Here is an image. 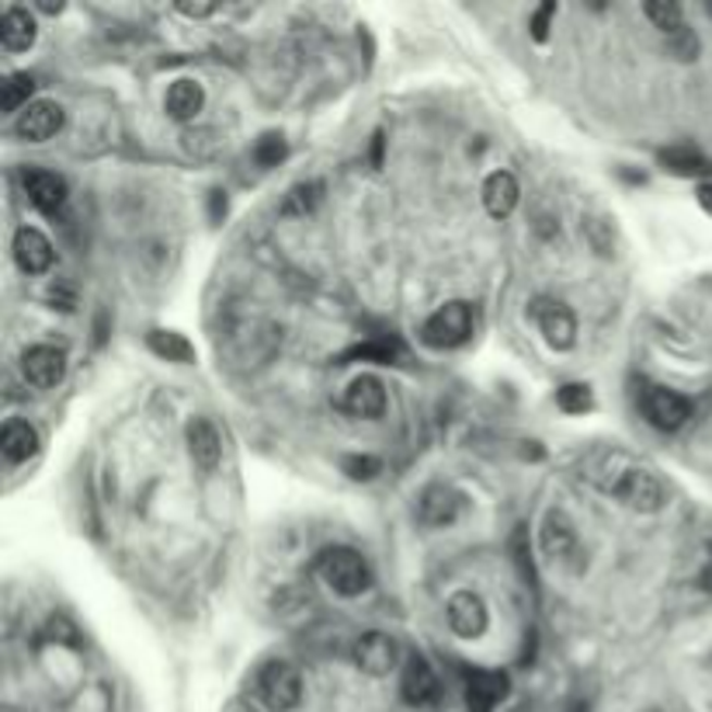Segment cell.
<instances>
[{"mask_svg": "<svg viewBox=\"0 0 712 712\" xmlns=\"http://www.w3.org/2000/svg\"><path fill=\"white\" fill-rule=\"evenodd\" d=\"M316 574L334 595H341V598H359L362 591L372 587V570L359 549H351V546L324 549L316 560Z\"/></svg>", "mask_w": 712, "mask_h": 712, "instance_id": "obj_1", "label": "cell"}, {"mask_svg": "<svg viewBox=\"0 0 712 712\" xmlns=\"http://www.w3.org/2000/svg\"><path fill=\"white\" fill-rule=\"evenodd\" d=\"M470 337H473V310H470V302H459V299L445 302V307L427 316L421 327V341L435 351L459 348V345H466Z\"/></svg>", "mask_w": 712, "mask_h": 712, "instance_id": "obj_2", "label": "cell"}, {"mask_svg": "<svg viewBox=\"0 0 712 712\" xmlns=\"http://www.w3.org/2000/svg\"><path fill=\"white\" fill-rule=\"evenodd\" d=\"M601 490H609L612 497H619L622 504L633 508V511H644L653 514L664 508V487L650 470H639V466H626V470H615V476L604 484Z\"/></svg>", "mask_w": 712, "mask_h": 712, "instance_id": "obj_3", "label": "cell"}, {"mask_svg": "<svg viewBox=\"0 0 712 712\" xmlns=\"http://www.w3.org/2000/svg\"><path fill=\"white\" fill-rule=\"evenodd\" d=\"M539 546H542V557L553 566L570 570V574H580V570H584L577 528L570 525V519H566L563 511H549L546 514L542 532H539Z\"/></svg>", "mask_w": 712, "mask_h": 712, "instance_id": "obj_4", "label": "cell"}, {"mask_svg": "<svg viewBox=\"0 0 712 712\" xmlns=\"http://www.w3.org/2000/svg\"><path fill=\"white\" fill-rule=\"evenodd\" d=\"M258 688H261V699L268 709L275 712H289L299 705L302 699V678H299V671L292 664H285V661H275L261 671V678H258Z\"/></svg>", "mask_w": 712, "mask_h": 712, "instance_id": "obj_5", "label": "cell"}, {"mask_svg": "<svg viewBox=\"0 0 712 712\" xmlns=\"http://www.w3.org/2000/svg\"><path fill=\"white\" fill-rule=\"evenodd\" d=\"M536 320H539V330L546 334L549 348H557V351L574 348L577 320H574V313H570V307H563V302H557V299H539Z\"/></svg>", "mask_w": 712, "mask_h": 712, "instance_id": "obj_6", "label": "cell"}, {"mask_svg": "<svg viewBox=\"0 0 712 712\" xmlns=\"http://www.w3.org/2000/svg\"><path fill=\"white\" fill-rule=\"evenodd\" d=\"M400 696L407 705L414 709H427L438 702V678L432 664L424 661V657H411V661L403 664V674H400Z\"/></svg>", "mask_w": 712, "mask_h": 712, "instance_id": "obj_7", "label": "cell"}, {"mask_svg": "<svg viewBox=\"0 0 712 712\" xmlns=\"http://www.w3.org/2000/svg\"><path fill=\"white\" fill-rule=\"evenodd\" d=\"M644 407H647L650 424L661 427V432H678L691 417V403L682 394H674V389H664V386H653Z\"/></svg>", "mask_w": 712, "mask_h": 712, "instance_id": "obj_8", "label": "cell"}, {"mask_svg": "<svg viewBox=\"0 0 712 712\" xmlns=\"http://www.w3.org/2000/svg\"><path fill=\"white\" fill-rule=\"evenodd\" d=\"M445 615H449L452 633H459L462 639H476L487 633V604L476 591H455Z\"/></svg>", "mask_w": 712, "mask_h": 712, "instance_id": "obj_9", "label": "cell"}, {"mask_svg": "<svg viewBox=\"0 0 712 712\" xmlns=\"http://www.w3.org/2000/svg\"><path fill=\"white\" fill-rule=\"evenodd\" d=\"M60 129H63V109H60V104H52V101H32L14 122V133L22 139H28V142H46Z\"/></svg>", "mask_w": 712, "mask_h": 712, "instance_id": "obj_10", "label": "cell"}, {"mask_svg": "<svg viewBox=\"0 0 712 712\" xmlns=\"http://www.w3.org/2000/svg\"><path fill=\"white\" fill-rule=\"evenodd\" d=\"M22 185H25V195H28V202L35 209H42V212H57L63 209L66 202V182L60 174H52V171H42V167H28L22 174Z\"/></svg>", "mask_w": 712, "mask_h": 712, "instance_id": "obj_11", "label": "cell"}, {"mask_svg": "<svg viewBox=\"0 0 712 712\" xmlns=\"http://www.w3.org/2000/svg\"><path fill=\"white\" fill-rule=\"evenodd\" d=\"M354 664L365 674L383 678V674L397 667V644L386 633H365L359 636V644H354Z\"/></svg>", "mask_w": 712, "mask_h": 712, "instance_id": "obj_12", "label": "cell"}, {"mask_svg": "<svg viewBox=\"0 0 712 712\" xmlns=\"http://www.w3.org/2000/svg\"><path fill=\"white\" fill-rule=\"evenodd\" d=\"M22 369H25V379H28L32 386L49 389V386H57V383L63 379L66 359H63V351H60V348H52V345H35V348L25 351Z\"/></svg>", "mask_w": 712, "mask_h": 712, "instance_id": "obj_13", "label": "cell"}, {"mask_svg": "<svg viewBox=\"0 0 712 712\" xmlns=\"http://www.w3.org/2000/svg\"><path fill=\"white\" fill-rule=\"evenodd\" d=\"M14 261L25 275H42L52 264V243L35 226H22L14 237Z\"/></svg>", "mask_w": 712, "mask_h": 712, "instance_id": "obj_14", "label": "cell"}, {"mask_svg": "<svg viewBox=\"0 0 712 712\" xmlns=\"http://www.w3.org/2000/svg\"><path fill=\"white\" fill-rule=\"evenodd\" d=\"M188 452H191V462L199 470L212 473L220 466V459H223V441H220V432L212 427L205 417H195L188 424Z\"/></svg>", "mask_w": 712, "mask_h": 712, "instance_id": "obj_15", "label": "cell"}, {"mask_svg": "<svg viewBox=\"0 0 712 712\" xmlns=\"http://www.w3.org/2000/svg\"><path fill=\"white\" fill-rule=\"evenodd\" d=\"M417 511H421V522L424 525H452L459 519V511H462V497L452 487L432 484L421 494Z\"/></svg>", "mask_w": 712, "mask_h": 712, "instance_id": "obj_16", "label": "cell"}, {"mask_svg": "<svg viewBox=\"0 0 712 712\" xmlns=\"http://www.w3.org/2000/svg\"><path fill=\"white\" fill-rule=\"evenodd\" d=\"M345 407L354 417H379L386 411V389L376 376H359L351 379L348 394H345Z\"/></svg>", "mask_w": 712, "mask_h": 712, "instance_id": "obj_17", "label": "cell"}, {"mask_svg": "<svg viewBox=\"0 0 712 712\" xmlns=\"http://www.w3.org/2000/svg\"><path fill=\"white\" fill-rule=\"evenodd\" d=\"M519 182H514V174L508 171H494L487 182H484V205L494 220H508L514 205H519Z\"/></svg>", "mask_w": 712, "mask_h": 712, "instance_id": "obj_18", "label": "cell"}, {"mask_svg": "<svg viewBox=\"0 0 712 712\" xmlns=\"http://www.w3.org/2000/svg\"><path fill=\"white\" fill-rule=\"evenodd\" d=\"M508 696V678L494 671H476L466 682V705L470 712H490L497 702Z\"/></svg>", "mask_w": 712, "mask_h": 712, "instance_id": "obj_19", "label": "cell"}, {"mask_svg": "<svg viewBox=\"0 0 712 712\" xmlns=\"http://www.w3.org/2000/svg\"><path fill=\"white\" fill-rule=\"evenodd\" d=\"M202 104H205V91H202L199 80H174L167 98H164L167 115L177 118V122H191L195 115L202 112Z\"/></svg>", "mask_w": 712, "mask_h": 712, "instance_id": "obj_20", "label": "cell"}, {"mask_svg": "<svg viewBox=\"0 0 712 712\" xmlns=\"http://www.w3.org/2000/svg\"><path fill=\"white\" fill-rule=\"evenodd\" d=\"M35 17L25 8H8L4 17H0V42H4L8 52H22L35 42Z\"/></svg>", "mask_w": 712, "mask_h": 712, "instance_id": "obj_21", "label": "cell"}, {"mask_svg": "<svg viewBox=\"0 0 712 712\" xmlns=\"http://www.w3.org/2000/svg\"><path fill=\"white\" fill-rule=\"evenodd\" d=\"M657 160H661L664 171L678 174V177H702L712 171V160L696 147H667L657 153Z\"/></svg>", "mask_w": 712, "mask_h": 712, "instance_id": "obj_22", "label": "cell"}, {"mask_svg": "<svg viewBox=\"0 0 712 712\" xmlns=\"http://www.w3.org/2000/svg\"><path fill=\"white\" fill-rule=\"evenodd\" d=\"M39 449V435L28 421H8L4 432H0V452H4L8 462H25L28 455H35Z\"/></svg>", "mask_w": 712, "mask_h": 712, "instance_id": "obj_23", "label": "cell"}, {"mask_svg": "<svg viewBox=\"0 0 712 712\" xmlns=\"http://www.w3.org/2000/svg\"><path fill=\"white\" fill-rule=\"evenodd\" d=\"M147 345L153 354H160V359H167V362H177V365H188L195 362V348L188 345V337L185 334H174V330H153L147 337Z\"/></svg>", "mask_w": 712, "mask_h": 712, "instance_id": "obj_24", "label": "cell"}, {"mask_svg": "<svg viewBox=\"0 0 712 712\" xmlns=\"http://www.w3.org/2000/svg\"><path fill=\"white\" fill-rule=\"evenodd\" d=\"M320 199H324V185H320V182H299L282 199V216H307V212L316 209Z\"/></svg>", "mask_w": 712, "mask_h": 712, "instance_id": "obj_25", "label": "cell"}, {"mask_svg": "<svg viewBox=\"0 0 712 712\" xmlns=\"http://www.w3.org/2000/svg\"><path fill=\"white\" fill-rule=\"evenodd\" d=\"M35 91V80L28 74H11L4 84H0V104H4V112H25L28 109V98Z\"/></svg>", "mask_w": 712, "mask_h": 712, "instance_id": "obj_26", "label": "cell"}, {"mask_svg": "<svg viewBox=\"0 0 712 712\" xmlns=\"http://www.w3.org/2000/svg\"><path fill=\"white\" fill-rule=\"evenodd\" d=\"M400 348L394 341H365V345H354L341 354V365L348 362H379V365H389L397 362Z\"/></svg>", "mask_w": 712, "mask_h": 712, "instance_id": "obj_27", "label": "cell"}, {"mask_svg": "<svg viewBox=\"0 0 712 712\" xmlns=\"http://www.w3.org/2000/svg\"><path fill=\"white\" fill-rule=\"evenodd\" d=\"M644 14L650 17V22L661 28L664 35L671 32H678L685 25V11L678 4H671V0H650V4L644 8Z\"/></svg>", "mask_w": 712, "mask_h": 712, "instance_id": "obj_28", "label": "cell"}, {"mask_svg": "<svg viewBox=\"0 0 712 712\" xmlns=\"http://www.w3.org/2000/svg\"><path fill=\"white\" fill-rule=\"evenodd\" d=\"M557 407L563 414H584V411H591V407H595V397L584 383H566V386L557 389Z\"/></svg>", "mask_w": 712, "mask_h": 712, "instance_id": "obj_29", "label": "cell"}, {"mask_svg": "<svg viewBox=\"0 0 712 712\" xmlns=\"http://www.w3.org/2000/svg\"><path fill=\"white\" fill-rule=\"evenodd\" d=\"M667 52H671L674 60H682V63L699 60V35L691 32L688 25H682L678 32L667 35Z\"/></svg>", "mask_w": 712, "mask_h": 712, "instance_id": "obj_30", "label": "cell"}, {"mask_svg": "<svg viewBox=\"0 0 712 712\" xmlns=\"http://www.w3.org/2000/svg\"><path fill=\"white\" fill-rule=\"evenodd\" d=\"M254 160L261 167H278L285 160V139L282 133H264L258 142H254Z\"/></svg>", "mask_w": 712, "mask_h": 712, "instance_id": "obj_31", "label": "cell"}, {"mask_svg": "<svg viewBox=\"0 0 712 712\" xmlns=\"http://www.w3.org/2000/svg\"><path fill=\"white\" fill-rule=\"evenodd\" d=\"M341 466H345V473H348L351 479H372V476H379L383 462H379L376 455H348Z\"/></svg>", "mask_w": 712, "mask_h": 712, "instance_id": "obj_32", "label": "cell"}, {"mask_svg": "<svg viewBox=\"0 0 712 712\" xmlns=\"http://www.w3.org/2000/svg\"><path fill=\"white\" fill-rule=\"evenodd\" d=\"M553 17H557V4L549 0V4H542L536 14H532V39L546 42L549 39V28H553Z\"/></svg>", "mask_w": 712, "mask_h": 712, "instance_id": "obj_33", "label": "cell"}, {"mask_svg": "<svg viewBox=\"0 0 712 712\" xmlns=\"http://www.w3.org/2000/svg\"><path fill=\"white\" fill-rule=\"evenodd\" d=\"M177 11H182L185 17H209V14H216V4H209V0H199V4H191V0H182V4H177Z\"/></svg>", "mask_w": 712, "mask_h": 712, "instance_id": "obj_34", "label": "cell"}, {"mask_svg": "<svg viewBox=\"0 0 712 712\" xmlns=\"http://www.w3.org/2000/svg\"><path fill=\"white\" fill-rule=\"evenodd\" d=\"M696 195H699V205H702V209L709 212V216H712V185H699Z\"/></svg>", "mask_w": 712, "mask_h": 712, "instance_id": "obj_35", "label": "cell"}, {"mask_svg": "<svg viewBox=\"0 0 712 712\" xmlns=\"http://www.w3.org/2000/svg\"><path fill=\"white\" fill-rule=\"evenodd\" d=\"M372 164H383V133H376V139H372Z\"/></svg>", "mask_w": 712, "mask_h": 712, "instance_id": "obj_36", "label": "cell"}, {"mask_svg": "<svg viewBox=\"0 0 712 712\" xmlns=\"http://www.w3.org/2000/svg\"><path fill=\"white\" fill-rule=\"evenodd\" d=\"M702 587H705V591L712 595V560H709V566L702 570Z\"/></svg>", "mask_w": 712, "mask_h": 712, "instance_id": "obj_37", "label": "cell"}, {"mask_svg": "<svg viewBox=\"0 0 712 712\" xmlns=\"http://www.w3.org/2000/svg\"><path fill=\"white\" fill-rule=\"evenodd\" d=\"M39 8H42L46 14H57V11H63V4H39Z\"/></svg>", "mask_w": 712, "mask_h": 712, "instance_id": "obj_38", "label": "cell"}, {"mask_svg": "<svg viewBox=\"0 0 712 712\" xmlns=\"http://www.w3.org/2000/svg\"><path fill=\"white\" fill-rule=\"evenodd\" d=\"M705 11H709V17H712V0H709V4H705Z\"/></svg>", "mask_w": 712, "mask_h": 712, "instance_id": "obj_39", "label": "cell"}]
</instances>
